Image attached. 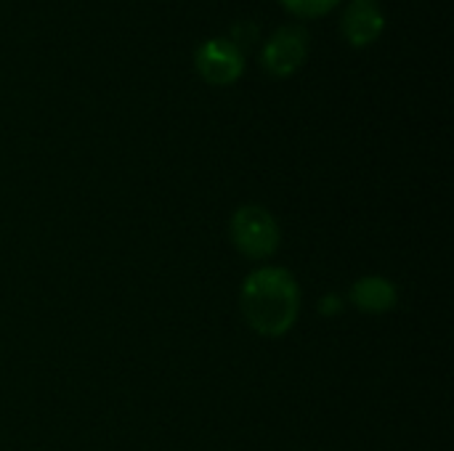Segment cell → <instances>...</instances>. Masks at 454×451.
Wrapping results in <instances>:
<instances>
[{
  "mask_svg": "<svg viewBox=\"0 0 454 451\" xmlns=\"http://www.w3.org/2000/svg\"><path fill=\"white\" fill-rule=\"evenodd\" d=\"M348 303L367 316H380L396 308L399 303V290L391 279L380 276V274H370V276H359L351 290H348Z\"/></svg>",
  "mask_w": 454,
  "mask_h": 451,
  "instance_id": "cell-6",
  "label": "cell"
},
{
  "mask_svg": "<svg viewBox=\"0 0 454 451\" xmlns=\"http://www.w3.org/2000/svg\"><path fill=\"white\" fill-rule=\"evenodd\" d=\"M309 32L298 24H285L279 27L274 35H269V40L263 43L261 51V69L274 77V80H285L293 77L309 58Z\"/></svg>",
  "mask_w": 454,
  "mask_h": 451,
  "instance_id": "cell-3",
  "label": "cell"
},
{
  "mask_svg": "<svg viewBox=\"0 0 454 451\" xmlns=\"http://www.w3.org/2000/svg\"><path fill=\"white\" fill-rule=\"evenodd\" d=\"M194 69L210 85H234L245 72V56L229 37H210L197 48Z\"/></svg>",
  "mask_w": 454,
  "mask_h": 451,
  "instance_id": "cell-4",
  "label": "cell"
},
{
  "mask_svg": "<svg viewBox=\"0 0 454 451\" xmlns=\"http://www.w3.org/2000/svg\"><path fill=\"white\" fill-rule=\"evenodd\" d=\"M303 292L295 274L285 266H261L239 287V314L245 324L269 340L285 338L301 316Z\"/></svg>",
  "mask_w": 454,
  "mask_h": 451,
  "instance_id": "cell-1",
  "label": "cell"
},
{
  "mask_svg": "<svg viewBox=\"0 0 454 451\" xmlns=\"http://www.w3.org/2000/svg\"><path fill=\"white\" fill-rule=\"evenodd\" d=\"M279 3L298 19H319L335 11L343 0H279Z\"/></svg>",
  "mask_w": 454,
  "mask_h": 451,
  "instance_id": "cell-7",
  "label": "cell"
},
{
  "mask_svg": "<svg viewBox=\"0 0 454 451\" xmlns=\"http://www.w3.org/2000/svg\"><path fill=\"white\" fill-rule=\"evenodd\" d=\"M229 237L234 250L247 260H269L282 247V226L263 205H242L229 218Z\"/></svg>",
  "mask_w": 454,
  "mask_h": 451,
  "instance_id": "cell-2",
  "label": "cell"
},
{
  "mask_svg": "<svg viewBox=\"0 0 454 451\" xmlns=\"http://www.w3.org/2000/svg\"><path fill=\"white\" fill-rule=\"evenodd\" d=\"M343 37L354 48H367L372 45L383 29H386V16L378 0H348L343 19H340Z\"/></svg>",
  "mask_w": 454,
  "mask_h": 451,
  "instance_id": "cell-5",
  "label": "cell"
}]
</instances>
